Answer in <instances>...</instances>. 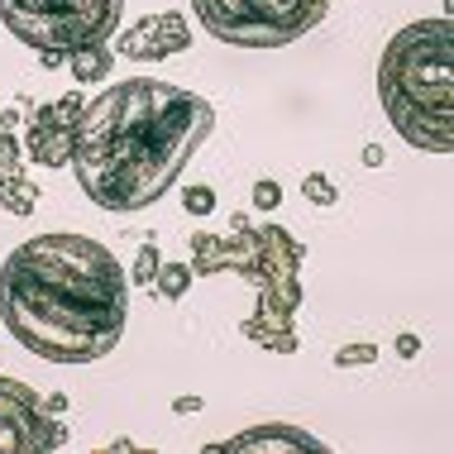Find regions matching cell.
I'll return each instance as SVG.
<instances>
[{
	"label": "cell",
	"mask_w": 454,
	"mask_h": 454,
	"mask_svg": "<svg viewBox=\"0 0 454 454\" xmlns=\"http://www.w3.org/2000/svg\"><path fill=\"white\" fill-rule=\"evenodd\" d=\"M215 110L187 87L129 77L82 106L72 173L101 211H144L177 182L187 158L211 139Z\"/></svg>",
	"instance_id": "cell-1"
},
{
	"label": "cell",
	"mask_w": 454,
	"mask_h": 454,
	"mask_svg": "<svg viewBox=\"0 0 454 454\" xmlns=\"http://www.w3.org/2000/svg\"><path fill=\"white\" fill-rule=\"evenodd\" d=\"M129 282L91 235L24 239L0 268V325L48 364H91L125 335Z\"/></svg>",
	"instance_id": "cell-2"
},
{
	"label": "cell",
	"mask_w": 454,
	"mask_h": 454,
	"mask_svg": "<svg viewBox=\"0 0 454 454\" xmlns=\"http://www.w3.org/2000/svg\"><path fill=\"white\" fill-rule=\"evenodd\" d=\"M306 259V244L292 239L282 225H254L249 215H235L225 235H192V278L211 273H239L254 282L259 306L239 330L259 340L273 354L297 349V325L292 311L301 306V278L297 268Z\"/></svg>",
	"instance_id": "cell-3"
},
{
	"label": "cell",
	"mask_w": 454,
	"mask_h": 454,
	"mask_svg": "<svg viewBox=\"0 0 454 454\" xmlns=\"http://www.w3.org/2000/svg\"><path fill=\"white\" fill-rule=\"evenodd\" d=\"M378 101L392 129L426 153L454 144V29L450 20H416L392 34L378 63Z\"/></svg>",
	"instance_id": "cell-4"
},
{
	"label": "cell",
	"mask_w": 454,
	"mask_h": 454,
	"mask_svg": "<svg viewBox=\"0 0 454 454\" xmlns=\"http://www.w3.org/2000/svg\"><path fill=\"white\" fill-rule=\"evenodd\" d=\"M125 0H0V24L43 58V67H63L67 53L106 43L120 24Z\"/></svg>",
	"instance_id": "cell-5"
},
{
	"label": "cell",
	"mask_w": 454,
	"mask_h": 454,
	"mask_svg": "<svg viewBox=\"0 0 454 454\" xmlns=\"http://www.w3.org/2000/svg\"><path fill=\"white\" fill-rule=\"evenodd\" d=\"M196 20L230 48H287L325 20L330 0H192Z\"/></svg>",
	"instance_id": "cell-6"
},
{
	"label": "cell",
	"mask_w": 454,
	"mask_h": 454,
	"mask_svg": "<svg viewBox=\"0 0 454 454\" xmlns=\"http://www.w3.org/2000/svg\"><path fill=\"white\" fill-rule=\"evenodd\" d=\"M63 445V421L20 378L0 373V454H39Z\"/></svg>",
	"instance_id": "cell-7"
},
{
	"label": "cell",
	"mask_w": 454,
	"mask_h": 454,
	"mask_svg": "<svg viewBox=\"0 0 454 454\" xmlns=\"http://www.w3.org/2000/svg\"><path fill=\"white\" fill-rule=\"evenodd\" d=\"M77 120H82V96L72 91L63 101L34 110L29 120V158L43 168L72 163V144H77Z\"/></svg>",
	"instance_id": "cell-8"
},
{
	"label": "cell",
	"mask_w": 454,
	"mask_h": 454,
	"mask_svg": "<svg viewBox=\"0 0 454 454\" xmlns=\"http://www.w3.org/2000/svg\"><path fill=\"white\" fill-rule=\"evenodd\" d=\"M192 43V24L177 15V10H163V15H149L139 24H129L120 34V53L134 58V63H158V58H173Z\"/></svg>",
	"instance_id": "cell-9"
},
{
	"label": "cell",
	"mask_w": 454,
	"mask_h": 454,
	"mask_svg": "<svg viewBox=\"0 0 454 454\" xmlns=\"http://www.w3.org/2000/svg\"><path fill=\"white\" fill-rule=\"evenodd\" d=\"M34 201H39V187L24 177V158H20L15 134L0 129V211L34 215Z\"/></svg>",
	"instance_id": "cell-10"
},
{
	"label": "cell",
	"mask_w": 454,
	"mask_h": 454,
	"mask_svg": "<svg viewBox=\"0 0 454 454\" xmlns=\"http://www.w3.org/2000/svg\"><path fill=\"white\" fill-rule=\"evenodd\" d=\"M278 445H287V450H321V440L292 431V426H259V431H249V435L225 440L220 450H278Z\"/></svg>",
	"instance_id": "cell-11"
},
{
	"label": "cell",
	"mask_w": 454,
	"mask_h": 454,
	"mask_svg": "<svg viewBox=\"0 0 454 454\" xmlns=\"http://www.w3.org/2000/svg\"><path fill=\"white\" fill-rule=\"evenodd\" d=\"M110 63H115L110 43H87V48H77V53H67V67H72V77H77V82H106Z\"/></svg>",
	"instance_id": "cell-12"
},
{
	"label": "cell",
	"mask_w": 454,
	"mask_h": 454,
	"mask_svg": "<svg viewBox=\"0 0 454 454\" xmlns=\"http://www.w3.org/2000/svg\"><path fill=\"white\" fill-rule=\"evenodd\" d=\"M149 287H153L163 301H177L182 292L192 287V268H187V263H158V273H153Z\"/></svg>",
	"instance_id": "cell-13"
},
{
	"label": "cell",
	"mask_w": 454,
	"mask_h": 454,
	"mask_svg": "<svg viewBox=\"0 0 454 454\" xmlns=\"http://www.w3.org/2000/svg\"><path fill=\"white\" fill-rule=\"evenodd\" d=\"M301 192H306V201H316V206H335V182L321 177V173H311L301 182Z\"/></svg>",
	"instance_id": "cell-14"
},
{
	"label": "cell",
	"mask_w": 454,
	"mask_h": 454,
	"mask_svg": "<svg viewBox=\"0 0 454 454\" xmlns=\"http://www.w3.org/2000/svg\"><path fill=\"white\" fill-rule=\"evenodd\" d=\"M153 273H158V244L149 239V244L139 249V263H134V282H139V287H149Z\"/></svg>",
	"instance_id": "cell-15"
},
{
	"label": "cell",
	"mask_w": 454,
	"mask_h": 454,
	"mask_svg": "<svg viewBox=\"0 0 454 454\" xmlns=\"http://www.w3.org/2000/svg\"><path fill=\"white\" fill-rule=\"evenodd\" d=\"M182 206H187L192 215H211L215 211V192L211 187H192L187 196H182Z\"/></svg>",
	"instance_id": "cell-16"
},
{
	"label": "cell",
	"mask_w": 454,
	"mask_h": 454,
	"mask_svg": "<svg viewBox=\"0 0 454 454\" xmlns=\"http://www.w3.org/2000/svg\"><path fill=\"white\" fill-rule=\"evenodd\" d=\"M278 201H282V187H278V182H268V177L254 182V206H259V211H278Z\"/></svg>",
	"instance_id": "cell-17"
},
{
	"label": "cell",
	"mask_w": 454,
	"mask_h": 454,
	"mask_svg": "<svg viewBox=\"0 0 454 454\" xmlns=\"http://www.w3.org/2000/svg\"><path fill=\"white\" fill-rule=\"evenodd\" d=\"M378 359V345H349L335 354V368H349V364H373Z\"/></svg>",
	"instance_id": "cell-18"
},
{
	"label": "cell",
	"mask_w": 454,
	"mask_h": 454,
	"mask_svg": "<svg viewBox=\"0 0 454 454\" xmlns=\"http://www.w3.org/2000/svg\"><path fill=\"white\" fill-rule=\"evenodd\" d=\"M416 349H421V345H416V335H402V340H397V354H402V359H416Z\"/></svg>",
	"instance_id": "cell-19"
},
{
	"label": "cell",
	"mask_w": 454,
	"mask_h": 454,
	"mask_svg": "<svg viewBox=\"0 0 454 454\" xmlns=\"http://www.w3.org/2000/svg\"><path fill=\"white\" fill-rule=\"evenodd\" d=\"M173 407H177L182 416H187V411H201V397H177V402H173Z\"/></svg>",
	"instance_id": "cell-20"
},
{
	"label": "cell",
	"mask_w": 454,
	"mask_h": 454,
	"mask_svg": "<svg viewBox=\"0 0 454 454\" xmlns=\"http://www.w3.org/2000/svg\"><path fill=\"white\" fill-rule=\"evenodd\" d=\"M43 407H48V411H53V416H63V407H67V397H63V392H53V397H48V402H43Z\"/></svg>",
	"instance_id": "cell-21"
},
{
	"label": "cell",
	"mask_w": 454,
	"mask_h": 454,
	"mask_svg": "<svg viewBox=\"0 0 454 454\" xmlns=\"http://www.w3.org/2000/svg\"><path fill=\"white\" fill-rule=\"evenodd\" d=\"M364 163L378 168V163H383V149H378V144H368V149H364Z\"/></svg>",
	"instance_id": "cell-22"
}]
</instances>
